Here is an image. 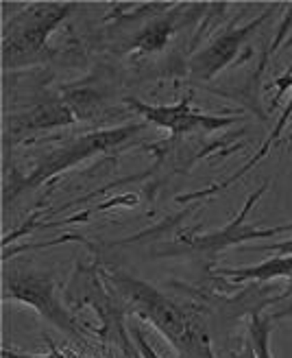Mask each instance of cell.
<instances>
[{"label":"cell","mask_w":292,"mask_h":358,"mask_svg":"<svg viewBox=\"0 0 292 358\" xmlns=\"http://www.w3.org/2000/svg\"><path fill=\"white\" fill-rule=\"evenodd\" d=\"M140 129H142V122H129V124H122V127L92 131L87 136L66 142L64 147L54 149L52 153H48L42 159V162L35 164L33 173H29L20 184H15L17 188L13 190V196L27 188H35V186L44 184L46 179L59 175L72 166H77L98 153H107V151H114V149L122 147L124 142L131 140L136 136V131H140Z\"/></svg>","instance_id":"obj_3"},{"label":"cell","mask_w":292,"mask_h":358,"mask_svg":"<svg viewBox=\"0 0 292 358\" xmlns=\"http://www.w3.org/2000/svg\"><path fill=\"white\" fill-rule=\"evenodd\" d=\"M109 280L133 303L136 313L155 326L184 358H214L203 324L188 310L179 308L151 284L126 275L124 271H109Z\"/></svg>","instance_id":"obj_1"},{"label":"cell","mask_w":292,"mask_h":358,"mask_svg":"<svg viewBox=\"0 0 292 358\" xmlns=\"http://www.w3.org/2000/svg\"><path fill=\"white\" fill-rule=\"evenodd\" d=\"M266 15H268V11L262 17H258V20H253L244 27H231L223 35H218L207 48L200 50L190 62L192 77L200 79V81H207L221 73L223 68H227L235 59V55H238L240 46L253 35V31L260 29V24L266 20Z\"/></svg>","instance_id":"obj_6"},{"label":"cell","mask_w":292,"mask_h":358,"mask_svg":"<svg viewBox=\"0 0 292 358\" xmlns=\"http://www.w3.org/2000/svg\"><path fill=\"white\" fill-rule=\"evenodd\" d=\"M266 190V184L258 190V192H253L249 196V201L244 206V210L240 212V217L235 219L229 227H225L223 231H214V234H207V236H196L188 243L190 249H194V252H212V254H218L221 249H227L229 245H235V243H240V241H247V238H266V236H275V234H282V231H288L292 229V223L288 225H279V227H270V229H258V227H240L244 217L249 214V210L253 208V203L260 199L262 192Z\"/></svg>","instance_id":"obj_7"},{"label":"cell","mask_w":292,"mask_h":358,"mask_svg":"<svg viewBox=\"0 0 292 358\" xmlns=\"http://www.w3.org/2000/svg\"><path fill=\"white\" fill-rule=\"evenodd\" d=\"M133 338H136V345H138V350H140V356H142V358H161V356L151 348V343L146 341V336H144V332H142L140 328H136Z\"/></svg>","instance_id":"obj_12"},{"label":"cell","mask_w":292,"mask_h":358,"mask_svg":"<svg viewBox=\"0 0 292 358\" xmlns=\"http://www.w3.org/2000/svg\"><path fill=\"white\" fill-rule=\"evenodd\" d=\"M290 295H292V278H290L288 286H286V289H284V293H282V295L277 297V301H279V299H286V297H290Z\"/></svg>","instance_id":"obj_15"},{"label":"cell","mask_w":292,"mask_h":358,"mask_svg":"<svg viewBox=\"0 0 292 358\" xmlns=\"http://www.w3.org/2000/svg\"><path fill=\"white\" fill-rule=\"evenodd\" d=\"M124 103L131 110L142 116L146 122H153L155 127L168 129L173 136L184 134H212L216 129L229 127L235 122V118L229 116H216V114H203L196 112L188 99L179 101L175 105H146L136 99H124Z\"/></svg>","instance_id":"obj_5"},{"label":"cell","mask_w":292,"mask_h":358,"mask_svg":"<svg viewBox=\"0 0 292 358\" xmlns=\"http://www.w3.org/2000/svg\"><path fill=\"white\" fill-rule=\"evenodd\" d=\"M77 120V114L72 110L68 101H50L27 116H20L13 124L15 134H27L31 129H48V127H61V124H70Z\"/></svg>","instance_id":"obj_8"},{"label":"cell","mask_w":292,"mask_h":358,"mask_svg":"<svg viewBox=\"0 0 292 358\" xmlns=\"http://www.w3.org/2000/svg\"><path fill=\"white\" fill-rule=\"evenodd\" d=\"M255 252H275L279 256H292V238L282 241V243H272V245H260V247H253Z\"/></svg>","instance_id":"obj_13"},{"label":"cell","mask_w":292,"mask_h":358,"mask_svg":"<svg viewBox=\"0 0 292 358\" xmlns=\"http://www.w3.org/2000/svg\"><path fill=\"white\" fill-rule=\"evenodd\" d=\"M173 29H175V24H173L170 17H163V20H159L153 27L142 31V35H140V38L133 44H136L138 50H146V52L159 50V48L166 46L168 38L173 35Z\"/></svg>","instance_id":"obj_11"},{"label":"cell","mask_w":292,"mask_h":358,"mask_svg":"<svg viewBox=\"0 0 292 358\" xmlns=\"http://www.w3.org/2000/svg\"><path fill=\"white\" fill-rule=\"evenodd\" d=\"M270 334H272L270 319L262 317L260 313H253L249 321V341L253 345L255 358H272Z\"/></svg>","instance_id":"obj_10"},{"label":"cell","mask_w":292,"mask_h":358,"mask_svg":"<svg viewBox=\"0 0 292 358\" xmlns=\"http://www.w3.org/2000/svg\"><path fill=\"white\" fill-rule=\"evenodd\" d=\"M3 297L27 303L46 321L68 334H77V324L61 306L54 282L44 271H7L3 280Z\"/></svg>","instance_id":"obj_4"},{"label":"cell","mask_w":292,"mask_h":358,"mask_svg":"<svg viewBox=\"0 0 292 358\" xmlns=\"http://www.w3.org/2000/svg\"><path fill=\"white\" fill-rule=\"evenodd\" d=\"M218 275L233 282H270L277 278H292V256H275L262 264L242 266V268H221Z\"/></svg>","instance_id":"obj_9"},{"label":"cell","mask_w":292,"mask_h":358,"mask_svg":"<svg viewBox=\"0 0 292 358\" xmlns=\"http://www.w3.org/2000/svg\"><path fill=\"white\" fill-rule=\"evenodd\" d=\"M233 358H255V352H253V345H251V341L247 343V348H244L240 354H235Z\"/></svg>","instance_id":"obj_14"},{"label":"cell","mask_w":292,"mask_h":358,"mask_svg":"<svg viewBox=\"0 0 292 358\" xmlns=\"http://www.w3.org/2000/svg\"><path fill=\"white\" fill-rule=\"evenodd\" d=\"M72 3H33L15 13L3 31V66L7 70L40 62L46 55V42L72 13Z\"/></svg>","instance_id":"obj_2"}]
</instances>
